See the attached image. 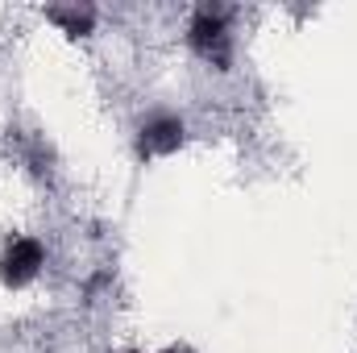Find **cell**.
<instances>
[{
	"mask_svg": "<svg viewBox=\"0 0 357 353\" xmlns=\"http://www.w3.org/2000/svg\"><path fill=\"white\" fill-rule=\"evenodd\" d=\"M187 46L204 63H212L216 71H229V63H233V29H229V17L220 8H199L191 17V25H187Z\"/></svg>",
	"mask_w": 357,
	"mask_h": 353,
	"instance_id": "1",
	"label": "cell"
},
{
	"mask_svg": "<svg viewBox=\"0 0 357 353\" xmlns=\"http://www.w3.org/2000/svg\"><path fill=\"white\" fill-rule=\"evenodd\" d=\"M171 353H191V350H171Z\"/></svg>",
	"mask_w": 357,
	"mask_h": 353,
	"instance_id": "5",
	"label": "cell"
},
{
	"mask_svg": "<svg viewBox=\"0 0 357 353\" xmlns=\"http://www.w3.org/2000/svg\"><path fill=\"white\" fill-rule=\"evenodd\" d=\"M183 142H187L183 117H175V112H154L137 129V158H146V163L150 158H171Z\"/></svg>",
	"mask_w": 357,
	"mask_h": 353,
	"instance_id": "3",
	"label": "cell"
},
{
	"mask_svg": "<svg viewBox=\"0 0 357 353\" xmlns=\"http://www.w3.org/2000/svg\"><path fill=\"white\" fill-rule=\"evenodd\" d=\"M46 21H54L67 38H88L91 29H96V13H91L88 4H50Z\"/></svg>",
	"mask_w": 357,
	"mask_h": 353,
	"instance_id": "4",
	"label": "cell"
},
{
	"mask_svg": "<svg viewBox=\"0 0 357 353\" xmlns=\"http://www.w3.org/2000/svg\"><path fill=\"white\" fill-rule=\"evenodd\" d=\"M42 266H46V246L38 237H13L0 254V283L8 291H21L42 274Z\"/></svg>",
	"mask_w": 357,
	"mask_h": 353,
	"instance_id": "2",
	"label": "cell"
}]
</instances>
